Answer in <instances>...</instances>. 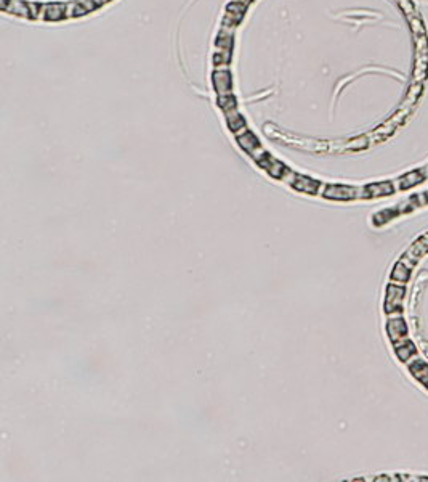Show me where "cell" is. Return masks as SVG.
<instances>
[{"instance_id": "cell-3", "label": "cell", "mask_w": 428, "mask_h": 482, "mask_svg": "<svg viewBox=\"0 0 428 482\" xmlns=\"http://www.w3.org/2000/svg\"><path fill=\"white\" fill-rule=\"evenodd\" d=\"M237 139V142H239V146L243 148L247 154H250L253 159L258 161L266 154V151L263 150V146L260 145V142H258V139L253 135V133L250 132V130H247L246 133H243V135H239V137H236Z\"/></svg>"}, {"instance_id": "cell-8", "label": "cell", "mask_w": 428, "mask_h": 482, "mask_svg": "<svg viewBox=\"0 0 428 482\" xmlns=\"http://www.w3.org/2000/svg\"><path fill=\"white\" fill-rule=\"evenodd\" d=\"M290 185H292V188H295L297 192L310 193V195H318V192L321 188V182L310 179L306 176H300V174H292Z\"/></svg>"}, {"instance_id": "cell-21", "label": "cell", "mask_w": 428, "mask_h": 482, "mask_svg": "<svg viewBox=\"0 0 428 482\" xmlns=\"http://www.w3.org/2000/svg\"><path fill=\"white\" fill-rule=\"evenodd\" d=\"M416 53H428V39L426 36H414Z\"/></svg>"}, {"instance_id": "cell-24", "label": "cell", "mask_w": 428, "mask_h": 482, "mask_svg": "<svg viewBox=\"0 0 428 482\" xmlns=\"http://www.w3.org/2000/svg\"><path fill=\"white\" fill-rule=\"evenodd\" d=\"M29 4V10H31V16L32 18H40V11H42V4L39 2H28Z\"/></svg>"}, {"instance_id": "cell-23", "label": "cell", "mask_w": 428, "mask_h": 482, "mask_svg": "<svg viewBox=\"0 0 428 482\" xmlns=\"http://www.w3.org/2000/svg\"><path fill=\"white\" fill-rule=\"evenodd\" d=\"M80 2V5H82L85 10H87V13L88 11H93V10H97L98 7H101L103 4H106L104 0H79Z\"/></svg>"}, {"instance_id": "cell-11", "label": "cell", "mask_w": 428, "mask_h": 482, "mask_svg": "<svg viewBox=\"0 0 428 482\" xmlns=\"http://www.w3.org/2000/svg\"><path fill=\"white\" fill-rule=\"evenodd\" d=\"M409 371L423 387L428 389V364L422 358H416L409 364Z\"/></svg>"}, {"instance_id": "cell-15", "label": "cell", "mask_w": 428, "mask_h": 482, "mask_svg": "<svg viewBox=\"0 0 428 482\" xmlns=\"http://www.w3.org/2000/svg\"><path fill=\"white\" fill-rule=\"evenodd\" d=\"M5 11L13 13V15H18V16H23V18H32L31 10H29V4L23 2V0H10V4L5 8Z\"/></svg>"}, {"instance_id": "cell-14", "label": "cell", "mask_w": 428, "mask_h": 482, "mask_svg": "<svg viewBox=\"0 0 428 482\" xmlns=\"http://www.w3.org/2000/svg\"><path fill=\"white\" fill-rule=\"evenodd\" d=\"M423 180H425V177H423V174L420 172V169L412 170V172L404 174V176L398 180V183H399L398 188L399 190H409V188H412V186L422 183Z\"/></svg>"}, {"instance_id": "cell-26", "label": "cell", "mask_w": 428, "mask_h": 482, "mask_svg": "<svg viewBox=\"0 0 428 482\" xmlns=\"http://www.w3.org/2000/svg\"><path fill=\"white\" fill-rule=\"evenodd\" d=\"M239 2H243V4H246V5H249L252 0H239Z\"/></svg>"}, {"instance_id": "cell-7", "label": "cell", "mask_w": 428, "mask_h": 482, "mask_svg": "<svg viewBox=\"0 0 428 482\" xmlns=\"http://www.w3.org/2000/svg\"><path fill=\"white\" fill-rule=\"evenodd\" d=\"M212 82L213 87H215L218 97H225V95H231V87H233V79H231V73L228 70H215L212 76Z\"/></svg>"}, {"instance_id": "cell-25", "label": "cell", "mask_w": 428, "mask_h": 482, "mask_svg": "<svg viewBox=\"0 0 428 482\" xmlns=\"http://www.w3.org/2000/svg\"><path fill=\"white\" fill-rule=\"evenodd\" d=\"M420 172L423 174V177L426 179V177H428V166H426V167H422V169H420Z\"/></svg>"}, {"instance_id": "cell-12", "label": "cell", "mask_w": 428, "mask_h": 482, "mask_svg": "<svg viewBox=\"0 0 428 482\" xmlns=\"http://www.w3.org/2000/svg\"><path fill=\"white\" fill-rule=\"evenodd\" d=\"M393 346H395L396 357H398L401 361H409L414 355L417 354L416 346H414V342H412L409 338H404V339H401V341H396V342H393Z\"/></svg>"}, {"instance_id": "cell-4", "label": "cell", "mask_w": 428, "mask_h": 482, "mask_svg": "<svg viewBox=\"0 0 428 482\" xmlns=\"http://www.w3.org/2000/svg\"><path fill=\"white\" fill-rule=\"evenodd\" d=\"M428 251V235H425V236H422L420 239H417L416 241V245H414L412 248H409V251L404 254V257L401 259L399 262L403 264L406 269H412L414 265L417 264V261L423 256V254Z\"/></svg>"}, {"instance_id": "cell-22", "label": "cell", "mask_w": 428, "mask_h": 482, "mask_svg": "<svg viewBox=\"0 0 428 482\" xmlns=\"http://www.w3.org/2000/svg\"><path fill=\"white\" fill-rule=\"evenodd\" d=\"M367 145H369L367 137H358V139L351 140L348 145H346V148H350V150H363V148H366Z\"/></svg>"}, {"instance_id": "cell-9", "label": "cell", "mask_w": 428, "mask_h": 482, "mask_svg": "<svg viewBox=\"0 0 428 482\" xmlns=\"http://www.w3.org/2000/svg\"><path fill=\"white\" fill-rule=\"evenodd\" d=\"M386 333H388V338L392 342L401 341L407 338V325L403 317H393L388 320L386 323Z\"/></svg>"}, {"instance_id": "cell-10", "label": "cell", "mask_w": 428, "mask_h": 482, "mask_svg": "<svg viewBox=\"0 0 428 482\" xmlns=\"http://www.w3.org/2000/svg\"><path fill=\"white\" fill-rule=\"evenodd\" d=\"M40 18H44L47 21H60L66 18V4H60V2L42 4Z\"/></svg>"}, {"instance_id": "cell-20", "label": "cell", "mask_w": 428, "mask_h": 482, "mask_svg": "<svg viewBox=\"0 0 428 482\" xmlns=\"http://www.w3.org/2000/svg\"><path fill=\"white\" fill-rule=\"evenodd\" d=\"M398 4H399L401 10H403V13L407 18L417 15V10H416V7H414L412 0H398Z\"/></svg>"}, {"instance_id": "cell-16", "label": "cell", "mask_w": 428, "mask_h": 482, "mask_svg": "<svg viewBox=\"0 0 428 482\" xmlns=\"http://www.w3.org/2000/svg\"><path fill=\"white\" fill-rule=\"evenodd\" d=\"M422 90H423L422 82H412V85H411L409 90H407V95H406V98H404V105L401 106V108H409V106H412L414 103L417 101V98H419V95L422 93Z\"/></svg>"}, {"instance_id": "cell-18", "label": "cell", "mask_w": 428, "mask_h": 482, "mask_svg": "<svg viewBox=\"0 0 428 482\" xmlns=\"http://www.w3.org/2000/svg\"><path fill=\"white\" fill-rule=\"evenodd\" d=\"M407 20H409L411 31H412V34H414V36H426V29H425L423 21L420 20V16H419V15H416V16H411V18H407Z\"/></svg>"}, {"instance_id": "cell-2", "label": "cell", "mask_w": 428, "mask_h": 482, "mask_svg": "<svg viewBox=\"0 0 428 482\" xmlns=\"http://www.w3.org/2000/svg\"><path fill=\"white\" fill-rule=\"evenodd\" d=\"M406 296V288L403 285H388L386 288V299H385V312H403V299Z\"/></svg>"}, {"instance_id": "cell-17", "label": "cell", "mask_w": 428, "mask_h": 482, "mask_svg": "<svg viewBox=\"0 0 428 482\" xmlns=\"http://www.w3.org/2000/svg\"><path fill=\"white\" fill-rule=\"evenodd\" d=\"M87 13V10L80 5V2H69L66 4V18H72V16H84Z\"/></svg>"}, {"instance_id": "cell-13", "label": "cell", "mask_w": 428, "mask_h": 482, "mask_svg": "<svg viewBox=\"0 0 428 482\" xmlns=\"http://www.w3.org/2000/svg\"><path fill=\"white\" fill-rule=\"evenodd\" d=\"M366 193L367 199L369 198H380V196H388L395 193V186L392 182H377V183H369L366 185Z\"/></svg>"}, {"instance_id": "cell-5", "label": "cell", "mask_w": 428, "mask_h": 482, "mask_svg": "<svg viewBox=\"0 0 428 482\" xmlns=\"http://www.w3.org/2000/svg\"><path fill=\"white\" fill-rule=\"evenodd\" d=\"M260 167H263L266 172L270 174L271 177H274V179H284V177H287L289 174H290V170L281 163V161H277L276 158H273V156H270L268 153H266L258 163H257Z\"/></svg>"}, {"instance_id": "cell-6", "label": "cell", "mask_w": 428, "mask_h": 482, "mask_svg": "<svg viewBox=\"0 0 428 482\" xmlns=\"http://www.w3.org/2000/svg\"><path fill=\"white\" fill-rule=\"evenodd\" d=\"M247 10V5L239 2V0H234L228 7H226V13L221 26H226V28H236V26L240 23V20L244 18V13Z\"/></svg>"}, {"instance_id": "cell-1", "label": "cell", "mask_w": 428, "mask_h": 482, "mask_svg": "<svg viewBox=\"0 0 428 482\" xmlns=\"http://www.w3.org/2000/svg\"><path fill=\"white\" fill-rule=\"evenodd\" d=\"M323 196L327 199H337V201H350V199H358V198L367 199L366 186L356 188V186H346V185H327L324 188Z\"/></svg>"}, {"instance_id": "cell-19", "label": "cell", "mask_w": 428, "mask_h": 482, "mask_svg": "<svg viewBox=\"0 0 428 482\" xmlns=\"http://www.w3.org/2000/svg\"><path fill=\"white\" fill-rule=\"evenodd\" d=\"M218 106L223 111H230L233 108H237L236 105V98L231 93V95H225V97H218Z\"/></svg>"}]
</instances>
